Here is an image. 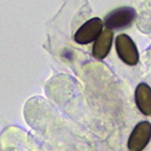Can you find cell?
Returning a JSON list of instances; mask_svg holds the SVG:
<instances>
[{
  "mask_svg": "<svg viewBox=\"0 0 151 151\" xmlns=\"http://www.w3.org/2000/svg\"><path fill=\"white\" fill-rule=\"evenodd\" d=\"M151 139V123L149 121H142L133 128L127 147L129 151H142L146 147Z\"/></svg>",
  "mask_w": 151,
  "mask_h": 151,
  "instance_id": "4",
  "label": "cell"
},
{
  "mask_svg": "<svg viewBox=\"0 0 151 151\" xmlns=\"http://www.w3.org/2000/svg\"><path fill=\"white\" fill-rule=\"evenodd\" d=\"M112 37H114V33L111 29L106 28L102 30L99 36L94 40V45L92 48V55L96 59H104L109 55L112 45Z\"/></svg>",
  "mask_w": 151,
  "mask_h": 151,
  "instance_id": "5",
  "label": "cell"
},
{
  "mask_svg": "<svg viewBox=\"0 0 151 151\" xmlns=\"http://www.w3.org/2000/svg\"><path fill=\"white\" fill-rule=\"evenodd\" d=\"M135 104L139 111L145 116H151V87L142 82L135 88Z\"/></svg>",
  "mask_w": 151,
  "mask_h": 151,
  "instance_id": "6",
  "label": "cell"
},
{
  "mask_svg": "<svg viewBox=\"0 0 151 151\" xmlns=\"http://www.w3.org/2000/svg\"><path fill=\"white\" fill-rule=\"evenodd\" d=\"M115 46L117 56L123 63H126L127 65L138 64L139 52H138V48L131 36H128L127 34H120L115 40Z\"/></svg>",
  "mask_w": 151,
  "mask_h": 151,
  "instance_id": "2",
  "label": "cell"
},
{
  "mask_svg": "<svg viewBox=\"0 0 151 151\" xmlns=\"http://www.w3.org/2000/svg\"><path fill=\"white\" fill-rule=\"evenodd\" d=\"M103 30V21L99 17L91 18L85 22L76 30L74 39L80 45H88L93 42Z\"/></svg>",
  "mask_w": 151,
  "mask_h": 151,
  "instance_id": "3",
  "label": "cell"
},
{
  "mask_svg": "<svg viewBox=\"0 0 151 151\" xmlns=\"http://www.w3.org/2000/svg\"><path fill=\"white\" fill-rule=\"evenodd\" d=\"M135 16H137V12L133 7H129V6L117 7L105 16L103 24H105V27L111 30L124 29V28H128L134 22Z\"/></svg>",
  "mask_w": 151,
  "mask_h": 151,
  "instance_id": "1",
  "label": "cell"
}]
</instances>
